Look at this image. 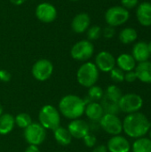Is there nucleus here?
I'll return each instance as SVG.
<instances>
[{
    "label": "nucleus",
    "mask_w": 151,
    "mask_h": 152,
    "mask_svg": "<svg viewBox=\"0 0 151 152\" xmlns=\"http://www.w3.org/2000/svg\"><path fill=\"white\" fill-rule=\"evenodd\" d=\"M123 132L133 139L144 137L151 128V123L147 116L138 111L135 113L127 114L123 122Z\"/></svg>",
    "instance_id": "1"
},
{
    "label": "nucleus",
    "mask_w": 151,
    "mask_h": 152,
    "mask_svg": "<svg viewBox=\"0 0 151 152\" xmlns=\"http://www.w3.org/2000/svg\"><path fill=\"white\" fill-rule=\"evenodd\" d=\"M85 99L76 94H67L60 100L58 110L66 118L74 120L80 118L85 114Z\"/></svg>",
    "instance_id": "2"
},
{
    "label": "nucleus",
    "mask_w": 151,
    "mask_h": 152,
    "mask_svg": "<svg viewBox=\"0 0 151 152\" xmlns=\"http://www.w3.org/2000/svg\"><path fill=\"white\" fill-rule=\"evenodd\" d=\"M99 76L100 71L96 65L93 62L85 61L77 71V81L81 86L90 88L97 83Z\"/></svg>",
    "instance_id": "3"
},
{
    "label": "nucleus",
    "mask_w": 151,
    "mask_h": 152,
    "mask_svg": "<svg viewBox=\"0 0 151 152\" xmlns=\"http://www.w3.org/2000/svg\"><path fill=\"white\" fill-rule=\"evenodd\" d=\"M38 123L45 130L53 131L61 125V113L51 104L44 105L38 113Z\"/></svg>",
    "instance_id": "4"
},
{
    "label": "nucleus",
    "mask_w": 151,
    "mask_h": 152,
    "mask_svg": "<svg viewBox=\"0 0 151 152\" xmlns=\"http://www.w3.org/2000/svg\"><path fill=\"white\" fill-rule=\"evenodd\" d=\"M105 20L110 27H117L125 24L130 17L129 11L123 6L115 5L109 8L105 12Z\"/></svg>",
    "instance_id": "5"
},
{
    "label": "nucleus",
    "mask_w": 151,
    "mask_h": 152,
    "mask_svg": "<svg viewBox=\"0 0 151 152\" xmlns=\"http://www.w3.org/2000/svg\"><path fill=\"white\" fill-rule=\"evenodd\" d=\"M23 137L28 145H41L46 138V130L39 124L32 122L23 131Z\"/></svg>",
    "instance_id": "6"
},
{
    "label": "nucleus",
    "mask_w": 151,
    "mask_h": 152,
    "mask_svg": "<svg viewBox=\"0 0 151 152\" xmlns=\"http://www.w3.org/2000/svg\"><path fill=\"white\" fill-rule=\"evenodd\" d=\"M143 105V100L142 98L133 93L123 94L120 100L118 101V107L120 111L131 114L138 112Z\"/></svg>",
    "instance_id": "7"
},
{
    "label": "nucleus",
    "mask_w": 151,
    "mask_h": 152,
    "mask_svg": "<svg viewBox=\"0 0 151 152\" xmlns=\"http://www.w3.org/2000/svg\"><path fill=\"white\" fill-rule=\"evenodd\" d=\"M94 53V45L89 40H80L77 42L70 50L71 57L77 61H87Z\"/></svg>",
    "instance_id": "8"
},
{
    "label": "nucleus",
    "mask_w": 151,
    "mask_h": 152,
    "mask_svg": "<svg viewBox=\"0 0 151 152\" xmlns=\"http://www.w3.org/2000/svg\"><path fill=\"white\" fill-rule=\"evenodd\" d=\"M99 125L103 131L112 136L119 135L123 132V124L117 115L105 113L100 119Z\"/></svg>",
    "instance_id": "9"
},
{
    "label": "nucleus",
    "mask_w": 151,
    "mask_h": 152,
    "mask_svg": "<svg viewBox=\"0 0 151 152\" xmlns=\"http://www.w3.org/2000/svg\"><path fill=\"white\" fill-rule=\"evenodd\" d=\"M53 72V65L47 59H40L36 61L31 69V73L33 77L39 81L44 82L48 80Z\"/></svg>",
    "instance_id": "10"
},
{
    "label": "nucleus",
    "mask_w": 151,
    "mask_h": 152,
    "mask_svg": "<svg viewBox=\"0 0 151 152\" xmlns=\"http://www.w3.org/2000/svg\"><path fill=\"white\" fill-rule=\"evenodd\" d=\"M36 16L41 22L51 23L57 18V10L55 6L50 3H40L36 8Z\"/></svg>",
    "instance_id": "11"
},
{
    "label": "nucleus",
    "mask_w": 151,
    "mask_h": 152,
    "mask_svg": "<svg viewBox=\"0 0 151 152\" xmlns=\"http://www.w3.org/2000/svg\"><path fill=\"white\" fill-rule=\"evenodd\" d=\"M94 64L99 71L110 72L116 67V59L109 52L102 51L96 55Z\"/></svg>",
    "instance_id": "12"
},
{
    "label": "nucleus",
    "mask_w": 151,
    "mask_h": 152,
    "mask_svg": "<svg viewBox=\"0 0 151 152\" xmlns=\"http://www.w3.org/2000/svg\"><path fill=\"white\" fill-rule=\"evenodd\" d=\"M67 129L69 130L72 138L83 139L90 133V125L86 121L77 118L71 120Z\"/></svg>",
    "instance_id": "13"
},
{
    "label": "nucleus",
    "mask_w": 151,
    "mask_h": 152,
    "mask_svg": "<svg viewBox=\"0 0 151 152\" xmlns=\"http://www.w3.org/2000/svg\"><path fill=\"white\" fill-rule=\"evenodd\" d=\"M107 149L109 152H130L131 144L125 137L114 135L108 141Z\"/></svg>",
    "instance_id": "14"
},
{
    "label": "nucleus",
    "mask_w": 151,
    "mask_h": 152,
    "mask_svg": "<svg viewBox=\"0 0 151 152\" xmlns=\"http://www.w3.org/2000/svg\"><path fill=\"white\" fill-rule=\"evenodd\" d=\"M90 24L91 18L89 14L86 12H80L73 18L71 22V28L77 34H82L89 28Z\"/></svg>",
    "instance_id": "15"
},
{
    "label": "nucleus",
    "mask_w": 151,
    "mask_h": 152,
    "mask_svg": "<svg viewBox=\"0 0 151 152\" xmlns=\"http://www.w3.org/2000/svg\"><path fill=\"white\" fill-rule=\"evenodd\" d=\"M136 17L142 26H151V3L143 2L137 5Z\"/></svg>",
    "instance_id": "16"
},
{
    "label": "nucleus",
    "mask_w": 151,
    "mask_h": 152,
    "mask_svg": "<svg viewBox=\"0 0 151 152\" xmlns=\"http://www.w3.org/2000/svg\"><path fill=\"white\" fill-rule=\"evenodd\" d=\"M132 56L134 58L135 61L139 63L149 61L151 55L149 50L148 44L144 41L137 42L133 47Z\"/></svg>",
    "instance_id": "17"
},
{
    "label": "nucleus",
    "mask_w": 151,
    "mask_h": 152,
    "mask_svg": "<svg viewBox=\"0 0 151 152\" xmlns=\"http://www.w3.org/2000/svg\"><path fill=\"white\" fill-rule=\"evenodd\" d=\"M85 114L92 122H99L104 115V110L100 102H90L86 103Z\"/></svg>",
    "instance_id": "18"
},
{
    "label": "nucleus",
    "mask_w": 151,
    "mask_h": 152,
    "mask_svg": "<svg viewBox=\"0 0 151 152\" xmlns=\"http://www.w3.org/2000/svg\"><path fill=\"white\" fill-rule=\"evenodd\" d=\"M137 79L145 84H151V61L140 62L134 69Z\"/></svg>",
    "instance_id": "19"
},
{
    "label": "nucleus",
    "mask_w": 151,
    "mask_h": 152,
    "mask_svg": "<svg viewBox=\"0 0 151 152\" xmlns=\"http://www.w3.org/2000/svg\"><path fill=\"white\" fill-rule=\"evenodd\" d=\"M116 64L117 68L122 69L124 72L134 70L136 67V61L132 54L129 53H122L116 59Z\"/></svg>",
    "instance_id": "20"
},
{
    "label": "nucleus",
    "mask_w": 151,
    "mask_h": 152,
    "mask_svg": "<svg viewBox=\"0 0 151 152\" xmlns=\"http://www.w3.org/2000/svg\"><path fill=\"white\" fill-rule=\"evenodd\" d=\"M53 137L56 142L61 146H69L72 142V136L69 130L65 127L59 126L53 131Z\"/></svg>",
    "instance_id": "21"
},
{
    "label": "nucleus",
    "mask_w": 151,
    "mask_h": 152,
    "mask_svg": "<svg viewBox=\"0 0 151 152\" xmlns=\"http://www.w3.org/2000/svg\"><path fill=\"white\" fill-rule=\"evenodd\" d=\"M15 126L14 117L12 114L3 113L0 116V135L10 134Z\"/></svg>",
    "instance_id": "22"
},
{
    "label": "nucleus",
    "mask_w": 151,
    "mask_h": 152,
    "mask_svg": "<svg viewBox=\"0 0 151 152\" xmlns=\"http://www.w3.org/2000/svg\"><path fill=\"white\" fill-rule=\"evenodd\" d=\"M133 152H151V140L147 137L138 138L131 146Z\"/></svg>",
    "instance_id": "23"
},
{
    "label": "nucleus",
    "mask_w": 151,
    "mask_h": 152,
    "mask_svg": "<svg viewBox=\"0 0 151 152\" xmlns=\"http://www.w3.org/2000/svg\"><path fill=\"white\" fill-rule=\"evenodd\" d=\"M118 37L122 44L129 45L133 43L137 39L138 34L137 31L133 28H125L120 31Z\"/></svg>",
    "instance_id": "24"
},
{
    "label": "nucleus",
    "mask_w": 151,
    "mask_h": 152,
    "mask_svg": "<svg viewBox=\"0 0 151 152\" xmlns=\"http://www.w3.org/2000/svg\"><path fill=\"white\" fill-rule=\"evenodd\" d=\"M104 97V91L101 86H98L96 85L91 86L88 89L87 93V100L85 99V102H98L101 101L102 98Z\"/></svg>",
    "instance_id": "25"
},
{
    "label": "nucleus",
    "mask_w": 151,
    "mask_h": 152,
    "mask_svg": "<svg viewBox=\"0 0 151 152\" xmlns=\"http://www.w3.org/2000/svg\"><path fill=\"white\" fill-rule=\"evenodd\" d=\"M123 94L120 88L116 86V85H110L107 87L105 93H104V97L111 102H118L120 98L122 97Z\"/></svg>",
    "instance_id": "26"
},
{
    "label": "nucleus",
    "mask_w": 151,
    "mask_h": 152,
    "mask_svg": "<svg viewBox=\"0 0 151 152\" xmlns=\"http://www.w3.org/2000/svg\"><path fill=\"white\" fill-rule=\"evenodd\" d=\"M103 110H104V114L108 113V114H114V115H117V113L120 112L119 107H118V102H111L108 99H106L105 97L102 98L101 102Z\"/></svg>",
    "instance_id": "27"
},
{
    "label": "nucleus",
    "mask_w": 151,
    "mask_h": 152,
    "mask_svg": "<svg viewBox=\"0 0 151 152\" xmlns=\"http://www.w3.org/2000/svg\"><path fill=\"white\" fill-rule=\"evenodd\" d=\"M14 121H15V126H17L18 127L21 129L27 128L33 122L30 115H28V113H24V112L17 114L14 117Z\"/></svg>",
    "instance_id": "28"
},
{
    "label": "nucleus",
    "mask_w": 151,
    "mask_h": 152,
    "mask_svg": "<svg viewBox=\"0 0 151 152\" xmlns=\"http://www.w3.org/2000/svg\"><path fill=\"white\" fill-rule=\"evenodd\" d=\"M86 31H87V37H88L87 40H89V41L97 40L98 38H100V37L101 36V33H102L101 27L98 25H93V26L89 27V28Z\"/></svg>",
    "instance_id": "29"
},
{
    "label": "nucleus",
    "mask_w": 151,
    "mask_h": 152,
    "mask_svg": "<svg viewBox=\"0 0 151 152\" xmlns=\"http://www.w3.org/2000/svg\"><path fill=\"white\" fill-rule=\"evenodd\" d=\"M110 78L115 83H122L125 81V72L117 67H115L110 72Z\"/></svg>",
    "instance_id": "30"
},
{
    "label": "nucleus",
    "mask_w": 151,
    "mask_h": 152,
    "mask_svg": "<svg viewBox=\"0 0 151 152\" xmlns=\"http://www.w3.org/2000/svg\"><path fill=\"white\" fill-rule=\"evenodd\" d=\"M84 144L87 147V148H93L96 146L97 143V138L94 134L89 133L87 135H85L83 139Z\"/></svg>",
    "instance_id": "31"
},
{
    "label": "nucleus",
    "mask_w": 151,
    "mask_h": 152,
    "mask_svg": "<svg viewBox=\"0 0 151 152\" xmlns=\"http://www.w3.org/2000/svg\"><path fill=\"white\" fill-rule=\"evenodd\" d=\"M138 4H139V0H121L122 6L127 10L136 7Z\"/></svg>",
    "instance_id": "32"
},
{
    "label": "nucleus",
    "mask_w": 151,
    "mask_h": 152,
    "mask_svg": "<svg viewBox=\"0 0 151 152\" xmlns=\"http://www.w3.org/2000/svg\"><path fill=\"white\" fill-rule=\"evenodd\" d=\"M101 34L103 35V37L105 38H112L115 36V34H116V30H115V28L113 27L108 26V27H106L102 30V33Z\"/></svg>",
    "instance_id": "33"
},
{
    "label": "nucleus",
    "mask_w": 151,
    "mask_h": 152,
    "mask_svg": "<svg viewBox=\"0 0 151 152\" xmlns=\"http://www.w3.org/2000/svg\"><path fill=\"white\" fill-rule=\"evenodd\" d=\"M125 80L128 83H133L137 80V76L134 70L125 72Z\"/></svg>",
    "instance_id": "34"
},
{
    "label": "nucleus",
    "mask_w": 151,
    "mask_h": 152,
    "mask_svg": "<svg viewBox=\"0 0 151 152\" xmlns=\"http://www.w3.org/2000/svg\"><path fill=\"white\" fill-rule=\"evenodd\" d=\"M12 75L8 70L5 69H0V81L4 83H7L11 80Z\"/></svg>",
    "instance_id": "35"
},
{
    "label": "nucleus",
    "mask_w": 151,
    "mask_h": 152,
    "mask_svg": "<svg viewBox=\"0 0 151 152\" xmlns=\"http://www.w3.org/2000/svg\"><path fill=\"white\" fill-rule=\"evenodd\" d=\"M92 152H109L108 151V149H107V146L106 145H103V144H101V145H97L95 147H93V150Z\"/></svg>",
    "instance_id": "36"
},
{
    "label": "nucleus",
    "mask_w": 151,
    "mask_h": 152,
    "mask_svg": "<svg viewBox=\"0 0 151 152\" xmlns=\"http://www.w3.org/2000/svg\"><path fill=\"white\" fill-rule=\"evenodd\" d=\"M24 152H41L38 146H36V145H28L26 150L24 151Z\"/></svg>",
    "instance_id": "37"
},
{
    "label": "nucleus",
    "mask_w": 151,
    "mask_h": 152,
    "mask_svg": "<svg viewBox=\"0 0 151 152\" xmlns=\"http://www.w3.org/2000/svg\"><path fill=\"white\" fill-rule=\"evenodd\" d=\"M27 0H10V2L14 4V5H21L22 4H24Z\"/></svg>",
    "instance_id": "38"
},
{
    "label": "nucleus",
    "mask_w": 151,
    "mask_h": 152,
    "mask_svg": "<svg viewBox=\"0 0 151 152\" xmlns=\"http://www.w3.org/2000/svg\"><path fill=\"white\" fill-rule=\"evenodd\" d=\"M148 46H149V50H150V55H151V41L148 44Z\"/></svg>",
    "instance_id": "39"
},
{
    "label": "nucleus",
    "mask_w": 151,
    "mask_h": 152,
    "mask_svg": "<svg viewBox=\"0 0 151 152\" xmlns=\"http://www.w3.org/2000/svg\"><path fill=\"white\" fill-rule=\"evenodd\" d=\"M2 114H3V107L0 105V116H1Z\"/></svg>",
    "instance_id": "40"
},
{
    "label": "nucleus",
    "mask_w": 151,
    "mask_h": 152,
    "mask_svg": "<svg viewBox=\"0 0 151 152\" xmlns=\"http://www.w3.org/2000/svg\"><path fill=\"white\" fill-rule=\"evenodd\" d=\"M149 135H150V139L151 140V128H150V130L149 131Z\"/></svg>",
    "instance_id": "41"
},
{
    "label": "nucleus",
    "mask_w": 151,
    "mask_h": 152,
    "mask_svg": "<svg viewBox=\"0 0 151 152\" xmlns=\"http://www.w3.org/2000/svg\"><path fill=\"white\" fill-rule=\"evenodd\" d=\"M70 1H73V2H76V1H78V0H70Z\"/></svg>",
    "instance_id": "42"
},
{
    "label": "nucleus",
    "mask_w": 151,
    "mask_h": 152,
    "mask_svg": "<svg viewBox=\"0 0 151 152\" xmlns=\"http://www.w3.org/2000/svg\"><path fill=\"white\" fill-rule=\"evenodd\" d=\"M63 152H65V151H63Z\"/></svg>",
    "instance_id": "43"
}]
</instances>
